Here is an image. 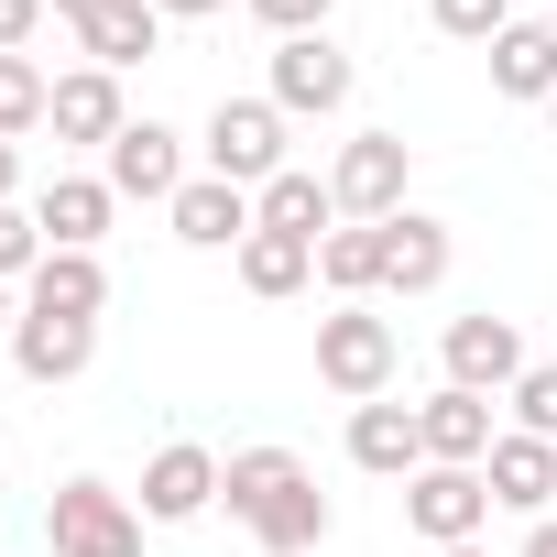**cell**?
Listing matches in <instances>:
<instances>
[{"mask_svg":"<svg viewBox=\"0 0 557 557\" xmlns=\"http://www.w3.org/2000/svg\"><path fill=\"white\" fill-rule=\"evenodd\" d=\"M437 557H492V546H437Z\"/></svg>","mask_w":557,"mask_h":557,"instance_id":"d590c367","label":"cell"},{"mask_svg":"<svg viewBox=\"0 0 557 557\" xmlns=\"http://www.w3.org/2000/svg\"><path fill=\"white\" fill-rule=\"evenodd\" d=\"M318 285H329L339 307H372V296H383V219H339V230L318 240Z\"/></svg>","mask_w":557,"mask_h":557,"instance_id":"ffe728a7","label":"cell"},{"mask_svg":"<svg viewBox=\"0 0 557 557\" xmlns=\"http://www.w3.org/2000/svg\"><path fill=\"white\" fill-rule=\"evenodd\" d=\"M45 132H55V143H99V153H110V143L132 132V110H121V77H110V66H66V77H55V110H45Z\"/></svg>","mask_w":557,"mask_h":557,"instance_id":"5bb4252c","label":"cell"},{"mask_svg":"<svg viewBox=\"0 0 557 557\" xmlns=\"http://www.w3.org/2000/svg\"><path fill=\"white\" fill-rule=\"evenodd\" d=\"M546 143H557V99H546Z\"/></svg>","mask_w":557,"mask_h":557,"instance_id":"8d00e7d4","label":"cell"},{"mask_svg":"<svg viewBox=\"0 0 557 557\" xmlns=\"http://www.w3.org/2000/svg\"><path fill=\"white\" fill-rule=\"evenodd\" d=\"M0 503H12V470H0Z\"/></svg>","mask_w":557,"mask_h":557,"instance_id":"74e56055","label":"cell"},{"mask_svg":"<svg viewBox=\"0 0 557 557\" xmlns=\"http://www.w3.org/2000/svg\"><path fill=\"white\" fill-rule=\"evenodd\" d=\"M481 481H492V513H557V448L546 437H524V426H503L492 437V459H481Z\"/></svg>","mask_w":557,"mask_h":557,"instance_id":"7c38bea8","label":"cell"},{"mask_svg":"<svg viewBox=\"0 0 557 557\" xmlns=\"http://www.w3.org/2000/svg\"><path fill=\"white\" fill-rule=\"evenodd\" d=\"M219 503L251 524V546H262V557H318V546H329V524H339V513H329V492H318V470H307L296 448H273V437L219 459Z\"/></svg>","mask_w":557,"mask_h":557,"instance_id":"6da1fadb","label":"cell"},{"mask_svg":"<svg viewBox=\"0 0 557 557\" xmlns=\"http://www.w3.org/2000/svg\"><path fill=\"white\" fill-rule=\"evenodd\" d=\"M503 405H513V426H524V437H546V448H557V361H524V383H513Z\"/></svg>","mask_w":557,"mask_h":557,"instance_id":"4316f807","label":"cell"},{"mask_svg":"<svg viewBox=\"0 0 557 557\" xmlns=\"http://www.w3.org/2000/svg\"><path fill=\"white\" fill-rule=\"evenodd\" d=\"M23 307H45V318H88V329H99V307H110V262H99V251H45L34 285H23Z\"/></svg>","mask_w":557,"mask_h":557,"instance_id":"d6986e66","label":"cell"},{"mask_svg":"<svg viewBox=\"0 0 557 557\" xmlns=\"http://www.w3.org/2000/svg\"><path fill=\"white\" fill-rule=\"evenodd\" d=\"M448 262H459L448 219H426V208L383 219V296H437V285H448Z\"/></svg>","mask_w":557,"mask_h":557,"instance_id":"4fadbf2b","label":"cell"},{"mask_svg":"<svg viewBox=\"0 0 557 557\" xmlns=\"http://www.w3.org/2000/svg\"><path fill=\"white\" fill-rule=\"evenodd\" d=\"M110 175H55L45 197H34V219H45V251H99L110 240Z\"/></svg>","mask_w":557,"mask_h":557,"instance_id":"e0dca14e","label":"cell"},{"mask_svg":"<svg viewBox=\"0 0 557 557\" xmlns=\"http://www.w3.org/2000/svg\"><path fill=\"white\" fill-rule=\"evenodd\" d=\"M164 230H175L186 251H240V240H251V186H230V175H186L175 208H164Z\"/></svg>","mask_w":557,"mask_h":557,"instance_id":"8fae6325","label":"cell"},{"mask_svg":"<svg viewBox=\"0 0 557 557\" xmlns=\"http://www.w3.org/2000/svg\"><path fill=\"white\" fill-rule=\"evenodd\" d=\"M23 329V285H0V339H12Z\"/></svg>","mask_w":557,"mask_h":557,"instance_id":"e575fe53","label":"cell"},{"mask_svg":"<svg viewBox=\"0 0 557 557\" xmlns=\"http://www.w3.org/2000/svg\"><path fill=\"white\" fill-rule=\"evenodd\" d=\"M492 88L546 110V99H557V34H546V23H503V34H492Z\"/></svg>","mask_w":557,"mask_h":557,"instance_id":"603a6c76","label":"cell"},{"mask_svg":"<svg viewBox=\"0 0 557 557\" xmlns=\"http://www.w3.org/2000/svg\"><path fill=\"white\" fill-rule=\"evenodd\" d=\"M77 45H88V66H110V77H121V66H143V55L164 45V12H153V0H110V12H88V23H77Z\"/></svg>","mask_w":557,"mask_h":557,"instance_id":"cb8c5ba5","label":"cell"},{"mask_svg":"<svg viewBox=\"0 0 557 557\" xmlns=\"http://www.w3.org/2000/svg\"><path fill=\"white\" fill-rule=\"evenodd\" d=\"M524 557H557V513H535V524H524Z\"/></svg>","mask_w":557,"mask_h":557,"instance_id":"d6a6232c","label":"cell"},{"mask_svg":"<svg viewBox=\"0 0 557 557\" xmlns=\"http://www.w3.org/2000/svg\"><path fill=\"white\" fill-rule=\"evenodd\" d=\"M437 361H448V383H470V394H513L524 383V339H513V318H448V339H437Z\"/></svg>","mask_w":557,"mask_h":557,"instance_id":"ba28073f","label":"cell"},{"mask_svg":"<svg viewBox=\"0 0 557 557\" xmlns=\"http://www.w3.org/2000/svg\"><path fill=\"white\" fill-rule=\"evenodd\" d=\"M240 12H251L273 45H285V34H329V12H339V0H240Z\"/></svg>","mask_w":557,"mask_h":557,"instance_id":"f1b7e54d","label":"cell"},{"mask_svg":"<svg viewBox=\"0 0 557 557\" xmlns=\"http://www.w3.org/2000/svg\"><path fill=\"white\" fill-rule=\"evenodd\" d=\"M34 262H45V219L12 197L0 208V285H34Z\"/></svg>","mask_w":557,"mask_h":557,"instance_id":"484cf974","label":"cell"},{"mask_svg":"<svg viewBox=\"0 0 557 557\" xmlns=\"http://www.w3.org/2000/svg\"><path fill=\"white\" fill-rule=\"evenodd\" d=\"M230 262H240V296H262V307H273V296H307V285H318V240H285V230H251Z\"/></svg>","mask_w":557,"mask_h":557,"instance_id":"7402d4cb","label":"cell"},{"mask_svg":"<svg viewBox=\"0 0 557 557\" xmlns=\"http://www.w3.org/2000/svg\"><path fill=\"white\" fill-rule=\"evenodd\" d=\"M426 23H437L448 45H492V34L513 23V0H426Z\"/></svg>","mask_w":557,"mask_h":557,"instance_id":"83f0119b","label":"cell"},{"mask_svg":"<svg viewBox=\"0 0 557 557\" xmlns=\"http://www.w3.org/2000/svg\"><path fill=\"white\" fill-rule=\"evenodd\" d=\"M45 546H55V557H143V503L110 492V481H55Z\"/></svg>","mask_w":557,"mask_h":557,"instance_id":"3957f363","label":"cell"},{"mask_svg":"<svg viewBox=\"0 0 557 557\" xmlns=\"http://www.w3.org/2000/svg\"><path fill=\"white\" fill-rule=\"evenodd\" d=\"M394 318H372V307H329L318 318V383L329 394H350V405H383L394 394Z\"/></svg>","mask_w":557,"mask_h":557,"instance_id":"7a4b0ae2","label":"cell"},{"mask_svg":"<svg viewBox=\"0 0 557 557\" xmlns=\"http://www.w3.org/2000/svg\"><path fill=\"white\" fill-rule=\"evenodd\" d=\"M251 230H285V240H329L339 230V197H329V175H307V164H285L262 197H251Z\"/></svg>","mask_w":557,"mask_h":557,"instance_id":"44dd1931","label":"cell"},{"mask_svg":"<svg viewBox=\"0 0 557 557\" xmlns=\"http://www.w3.org/2000/svg\"><path fill=\"white\" fill-rule=\"evenodd\" d=\"M208 503H219V448L175 437V448L143 459V524H197Z\"/></svg>","mask_w":557,"mask_h":557,"instance_id":"9c48e42d","label":"cell"},{"mask_svg":"<svg viewBox=\"0 0 557 557\" xmlns=\"http://www.w3.org/2000/svg\"><path fill=\"white\" fill-rule=\"evenodd\" d=\"M88 361H99V329H88V318L23 307V329H12V372H23V383H77Z\"/></svg>","mask_w":557,"mask_h":557,"instance_id":"2e32d148","label":"cell"},{"mask_svg":"<svg viewBox=\"0 0 557 557\" xmlns=\"http://www.w3.org/2000/svg\"><path fill=\"white\" fill-rule=\"evenodd\" d=\"M405 524H416L426 546H481V524H492V481H481V470L426 459V470L405 481Z\"/></svg>","mask_w":557,"mask_h":557,"instance_id":"52a82bcc","label":"cell"},{"mask_svg":"<svg viewBox=\"0 0 557 557\" xmlns=\"http://www.w3.org/2000/svg\"><path fill=\"white\" fill-rule=\"evenodd\" d=\"M350 470H372V481H416V470H426L416 405H350Z\"/></svg>","mask_w":557,"mask_h":557,"instance_id":"ac0fdd59","label":"cell"},{"mask_svg":"<svg viewBox=\"0 0 557 557\" xmlns=\"http://www.w3.org/2000/svg\"><path fill=\"white\" fill-rule=\"evenodd\" d=\"M164 23H208V12H230V0H153Z\"/></svg>","mask_w":557,"mask_h":557,"instance_id":"4dcf8cb0","label":"cell"},{"mask_svg":"<svg viewBox=\"0 0 557 557\" xmlns=\"http://www.w3.org/2000/svg\"><path fill=\"white\" fill-rule=\"evenodd\" d=\"M405 175H416L405 132H350L329 164V197H339V219H405Z\"/></svg>","mask_w":557,"mask_h":557,"instance_id":"5b68a950","label":"cell"},{"mask_svg":"<svg viewBox=\"0 0 557 557\" xmlns=\"http://www.w3.org/2000/svg\"><path fill=\"white\" fill-rule=\"evenodd\" d=\"M546 34H557V0H546Z\"/></svg>","mask_w":557,"mask_h":557,"instance_id":"f35d334b","label":"cell"},{"mask_svg":"<svg viewBox=\"0 0 557 557\" xmlns=\"http://www.w3.org/2000/svg\"><path fill=\"white\" fill-rule=\"evenodd\" d=\"M23 197V143H0V208Z\"/></svg>","mask_w":557,"mask_h":557,"instance_id":"1f68e13d","label":"cell"},{"mask_svg":"<svg viewBox=\"0 0 557 557\" xmlns=\"http://www.w3.org/2000/svg\"><path fill=\"white\" fill-rule=\"evenodd\" d=\"M45 12H55V23H88V12H110V0H45Z\"/></svg>","mask_w":557,"mask_h":557,"instance_id":"836d02e7","label":"cell"},{"mask_svg":"<svg viewBox=\"0 0 557 557\" xmlns=\"http://www.w3.org/2000/svg\"><path fill=\"white\" fill-rule=\"evenodd\" d=\"M208 175H230V186H273V175H285V110H273V99H219L208 110Z\"/></svg>","mask_w":557,"mask_h":557,"instance_id":"277c9868","label":"cell"},{"mask_svg":"<svg viewBox=\"0 0 557 557\" xmlns=\"http://www.w3.org/2000/svg\"><path fill=\"white\" fill-rule=\"evenodd\" d=\"M99 175H110V197H153V208H175V186H186V143H175L164 121H132V132L99 153Z\"/></svg>","mask_w":557,"mask_h":557,"instance_id":"30bf717a","label":"cell"},{"mask_svg":"<svg viewBox=\"0 0 557 557\" xmlns=\"http://www.w3.org/2000/svg\"><path fill=\"white\" fill-rule=\"evenodd\" d=\"M350 88H361V66L329 45V34H285V45H273V110H285V121H329V110H350Z\"/></svg>","mask_w":557,"mask_h":557,"instance_id":"8992f818","label":"cell"},{"mask_svg":"<svg viewBox=\"0 0 557 557\" xmlns=\"http://www.w3.org/2000/svg\"><path fill=\"white\" fill-rule=\"evenodd\" d=\"M45 110H55V77H45L34 55H0V143L45 132Z\"/></svg>","mask_w":557,"mask_h":557,"instance_id":"d4e9b609","label":"cell"},{"mask_svg":"<svg viewBox=\"0 0 557 557\" xmlns=\"http://www.w3.org/2000/svg\"><path fill=\"white\" fill-rule=\"evenodd\" d=\"M416 437H426V459H448V470H481V459H492V394H470V383H437V394L416 405Z\"/></svg>","mask_w":557,"mask_h":557,"instance_id":"9a60e30c","label":"cell"},{"mask_svg":"<svg viewBox=\"0 0 557 557\" xmlns=\"http://www.w3.org/2000/svg\"><path fill=\"white\" fill-rule=\"evenodd\" d=\"M45 34V0H0V55H23Z\"/></svg>","mask_w":557,"mask_h":557,"instance_id":"f546056e","label":"cell"}]
</instances>
